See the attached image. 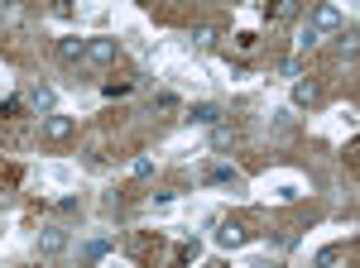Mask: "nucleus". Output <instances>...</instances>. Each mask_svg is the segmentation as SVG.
Returning <instances> with one entry per match:
<instances>
[{
	"label": "nucleus",
	"instance_id": "f8f14e48",
	"mask_svg": "<svg viewBox=\"0 0 360 268\" xmlns=\"http://www.w3.org/2000/svg\"><path fill=\"white\" fill-rule=\"evenodd\" d=\"M193 43H197V48H212V43H217V29H207V25L193 29Z\"/></svg>",
	"mask_w": 360,
	"mask_h": 268
},
{
	"label": "nucleus",
	"instance_id": "2eb2a0df",
	"mask_svg": "<svg viewBox=\"0 0 360 268\" xmlns=\"http://www.w3.org/2000/svg\"><path fill=\"white\" fill-rule=\"evenodd\" d=\"M154 106H159V110H173V106H178V96H173V91H159V96H154Z\"/></svg>",
	"mask_w": 360,
	"mask_h": 268
},
{
	"label": "nucleus",
	"instance_id": "6e6552de",
	"mask_svg": "<svg viewBox=\"0 0 360 268\" xmlns=\"http://www.w3.org/2000/svg\"><path fill=\"white\" fill-rule=\"evenodd\" d=\"M25 101H29L34 110H44V115H53V86H34Z\"/></svg>",
	"mask_w": 360,
	"mask_h": 268
},
{
	"label": "nucleus",
	"instance_id": "20e7f679",
	"mask_svg": "<svg viewBox=\"0 0 360 268\" xmlns=\"http://www.w3.org/2000/svg\"><path fill=\"white\" fill-rule=\"evenodd\" d=\"M39 249H44L49 259H53V254H63V249H68V230H63V225H49V230L39 235Z\"/></svg>",
	"mask_w": 360,
	"mask_h": 268
},
{
	"label": "nucleus",
	"instance_id": "f03ea898",
	"mask_svg": "<svg viewBox=\"0 0 360 268\" xmlns=\"http://www.w3.org/2000/svg\"><path fill=\"white\" fill-rule=\"evenodd\" d=\"M39 134H44L49 144H63V139L72 134V115H44V125H39Z\"/></svg>",
	"mask_w": 360,
	"mask_h": 268
},
{
	"label": "nucleus",
	"instance_id": "9d476101",
	"mask_svg": "<svg viewBox=\"0 0 360 268\" xmlns=\"http://www.w3.org/2000/svg\"><path fill=\"white\" fill-rule=\"evenodd\" d=\"M188 120H197V125H217V120H221V110L202 101V106H193V115H188Z\"/></svg>",
	"mask_w": 360,
	"mask_h": 268
},
{
	"label": "nucleus",
	"instance_id": "1a4fd4ad",
	"mask_svg": "<svg viewBox=\"0 0 360 268\" xmlns=\"http://www.w3.org/2000/svg\"><path fill=\"white\" fill-rule=\"evenodd\" d=\"M207 182H221V187H240V173H236V168H226V163H217V168L207 173Z\"/></svg>",
	"mask_w": 360,
	"mask_h": 268
},
{
	"label": "nucleus",
	"instance_id": "39448f33",
	"mask_svg": "<svg viewBox=\"0 0 360 268\" xmlns=\"http://www.w3.org/2000/svg\"><path fill=\"white\" fill-rule=\"evenodd\" d=\"M250 235H245V225L240 220H221V230H217V244L221 249H236V244H245Z\"/></svg>",
	"mask_w": 360,
	"mask_h": 268
},
{
	"label": "nucleus",
	"instance_id": "f257e3e1",
	"mask_svg": "<svg viewBox=\"0 0 360 268\" xmlns=\"http://www.w3.org/2000/svg\"><path fill=\"white\" fill-rule=\"evenodd\" d=\"M307 29H312L317 39L341 34V10H336V5H317V10H312V20H307Z\"/></svg>",
	"mask_w": 360,
	"mask_h": 268
},
{
	"label": "nucleus",
	"instance_id": "4468645a",
	"mask_svg": "<svg viewBox=\"0 0 360 268\" xmlns=\"http://www.w3.org/2000/svg\"><path fill=\"white\" fill-rule=\"evenodd\" d=\"M336 48H341L346 58H356V48H360V43H356V34H336Z\"/></svg>",
	"mask_w": 360,
	"mask_h": 268
},
{
	"label": "nucleus",
	"instance_id": "7ed1b4c3",
	"mask_svg": "<svg viewBox=\"0 0 360 268\" xmlns=\"http://www.w3.org/2000/svg\"><path fill=\"white\" fill-rule=\"evenodd\" d=\"M86 62H96V67L115 62V39H86Z\"/></svg>",
	"mask_w": 360,
	"mask_h": 268
},
{
	"label": "nucleus",
	"instance_id": "0eeeda50",
	"mask_svg": "<svg viewBox=\"0 0 360 268\" xmlns=\"http://www.w3.org/2000/svg\"><path fill=\"white\" fill-rule=\"evenodd\" d=\"M322 96V86L317 81H293V106H312Z\"/></svg>",
	"mask_w": 360,
	"mask_h": 268
},
{
	"label": "nucleus",
	"instance_id": "9b49d317",
	"mask_svg": "<svg viewBox=\"0 0 360 268\" xmlns=\"http://www.w3.org/2000/svg\"><path fill=\"white\" fill-rule=\"evenodd\" d=\"M231 144H236V134L226 125H212V149H231Z\"/></svg>",
	"mask_w": 360,
	"mask_h": 268
},
{
	"label": "nucleus",
	"instance_id": "ddd939ff",
	"mask_svg": "<svg viewBox=\"0 0 360 268\" xmlns=\"http://www.w3.org/2000/svg\"><path fill=\"white\" fill-rule=\"evenodd\" d=\"M130 173H135V177H149V173H154V159H149V154H139V159L130 163Z\"/></svg>",
	"mask_w": 360,
	"mask_h": 268
},
{
	"label": "nucleus",
	"instance_id": "423d86ee",
	"mask_svg": "<svg viewBox=\"0 0 360 268\" xmlns=\"http://www.w3.org/2000/svg\"><path fill=\"white\" fill-rule=\"evenodd\" d=\"M58 58H63V62H82L86 58V39H77V34H72V39H58Z\"/></svg>",
	"mask_w": 360,
	"mask_h": 268
}]
</instances>
